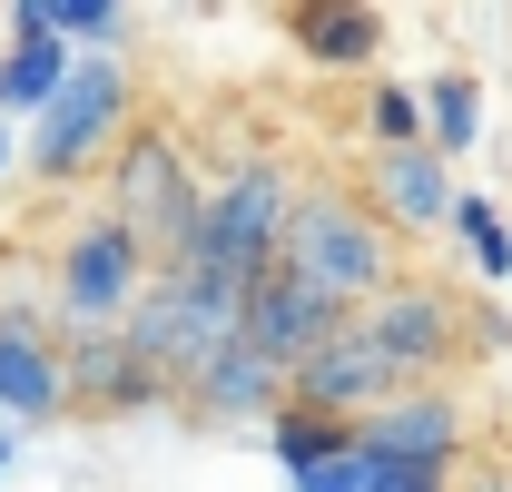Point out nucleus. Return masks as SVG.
<instances>
[{
    "label": "nucleus",
    "mask_w": 512,
    "mask_h": 492,
    "mask_svg": "<svg viewBox=\"0 0 512 492\" xmlns=\"http://www.w3.org/2000/svg\"><path fill=\"white\" fill-rule=\"evenodd\" d=\"M306 296H325L335 315H365L375 296L404 286V256H394V227L365 207V187H306L296 197V227H286V256H276Z\"/></svg>",
    "instance_id": "obj_1"
},
{
    "label": "nucleus",
    "mask_w": 512,
    "mask_h": 492,
    "mask_svg": "<svg viewBox=\"0 0 512 492\" xmlns=\"http://www.w3.org/2000/svg\"><path fill=\"white\" fill-rule=\"evenodd\" d=\"M128 345H138V365H158L178 394H188L217 355L247 345V276H217V266H158V286H148L138 315H128Z\"/></svg>",
    "instance_id": "obj_2"
},
{
    "label": "nucleus",
    "mask_w": 512,
    "mask_h": 492,
    "mask_svg": "<svg viewBox=\"0 0 512 492\" xmlns=\"http://www.w3.org/2000/svg\"><path fill=\"white\" fill-rule=\"evenodd\" d=\"M148 286H158L148 237L119 227L109 207H89V217H69L60 256H50V325L60 335H128V315H138Z\"/></svg>",
    "instance_id": "obj_3"
},
{
    "label": "nucleus",
    "mask_w": 512,
    "mask_h": 492,
    "mask_svg": "<svg viewBox=\"0 0 512 492\" xmlns=\"http://www.w3.org/2000/svg\"><path fill=\"white\" fill-rule=\"evenodd\" d=\"M109 217L148 237L158 266H188L197 256V227H207V178L188 168V138L168 119H138L128 148L109 158Z\"/></svg>",
    "instance_id": "obj_4"
},
{
    "label": "nucleus",
    "mask_w": 512,
    "mask_h": 492,
    "mask_svg": "<svg viewBox=\"0 0 512 492\" xmlns=\"http://www.w3.org/2000/svg\"><path fill=\"white\" fill-rule=\"evenodd\" d=\"M128 128H138V69H128V50H99V60L69 69V89L30 119V178H89V168H109L128 148Z\"/></svg>",
    "instance_id": "obj_5"
},
{
    "label": "nucleus",
    "mask_w": 512,
    "mask_h": 492,
    "mask_svg": "<svg viewBox=\"0 0 512 492\" xmlns=\"http://www.w3.org/2000/svg\"><path fill=\"white\" fill-rule=\"evenodd\" d=\"M296 168L286 158H247V168H227V178L207 187V227H197V256L188 266H217V276H276V256H286V227H296Z\"/></svg>",
    "instance_id": "obj_6"
},
{
    "label": "nucleus",
    "mask_w": 512,
    "mask_h": 492,
    "mask_svg": "<svg viewBox=\"0 0 512 492\" xmlns=\"http://www.w3.org/2000/svg\"><path fill=\"white\" fill-rule=\"evenodd\" d=\"M355 335L375 345L384 365L404 374V394H424V384H444L473 345H483V306H463L453 286H424V276H404L394 296H375V306L355 315Z\"/></svg>",
    "instance_id": "obj_7"
},
{
    "label": "nucleus",
    "mask_w": 512,
    "mask_h": 492,
    "mask_svg": "<svg viewBox=\"0 0 512 492\" xmlns=\"http://www.w3.org/2000/svg\"><path fill=\"white\" fill-rule=\"evenodd\" d=\"M0 414L10 424L69 414V335L20 296H0Z\"/></svg>",
    "instance_id": "obj_8"
},
{
    "label": "nucleus",
    "mask_w": 512,
    "mask_h": 492,
    "mask_svg": "<svg viewBox=\"0 0 512 492\" xmlns=\"http://www.w3.org/2000/svg\"><path fill=\"white\" fill-rule=\"evenodd\" d=\"M355 453L384 463V473H434V483H453V463H463V404H453L444 384L394 394L375 424H355Z\"/></svg>",
    "instance_id": "obj_9"
},
{
    "label": "nucleus",
    "mask_w": 512,
    "mask_h": 492,
    "mask_svg": "<svg viewBox=\"0 0 512 492\" xmlns=\"http://www.w3.org/2000/svg\"><path fill=\"white\" fill-rule=\"evenodd\" d=\"M394 394H404V374H394L375 345L355 335V315H345L316 355L296 365V404H306V414H335V424H375Z\"/></svg>",
    "instance_id": "obj_10"
},
{
    "label": "nucleus",
    "mask_w": 512,
    "mask_h": 492,
    "mask_svg": "<svg viewBox=\"0 0 512 492\" xmlns=\"http://www.w3.org/2000/svg\"><path fill=\"white\" fill-rule=\"evenodd\" d=\"M365 207H375L394 237H404V227H453V207H463L453 158L444 148H375V158H365Z\"/></svg>",
    "instance_id": "obj_11"
},
{
    "label": "nucleus",
    "mask_w": 512,
    "mask_h": 492,
    "mask_svg": "<svg viewBox=\"0 0 512 492\" xmlns=\"http://www.w3.org/2000/svg\"><path fill=\"white\" fill-rule=\"evenodd\" d=\"M335 325H345V315L325 306V296H306V286H296V276H286V266H276V276H256L247 286V345L256 355H266V365H306V355H316L325 335H335Z\"/></svg>",
    "instance_id": "obj_12"
},
{
    "label": "nucleus",
    "mask_w": 512,
    "mask_h": 492,
    "mask_svg": "<svg viewBox=\"0 0 512 492\" xmlns=\"http://www.w3.org/2000/svg\"><path fill=\"white\" fill-rule=\"evenodd\" d=\"M69 69H79V50L10 0V20H0V119H40V109L69 89Z\"/></svg>",
    "instance_id": "obj_13"
},
{
    "label": "nucleus",
    "mask_w": 512,
    "mask_h": 492,
    "mask_svg": "<svg viewBox=\"0 0 512 492\" xmlns=\"http://www.w3.org/2000/svg\"><path fill=\"white\" fill-rule=\"evenodd\" d=\"M178 384L158 365H138L128 335H69V404L89 414H138V404H168Z\"/></svg>",
    "instance_id": "obj_14"
},
{
    "label": "nucleus",
    "mask_w": 512,
    "mask_h": 492,
    "mask_svg": "<svg viewBox=\"0 0 512 492\" xmlns=\"http://www.w3.org/2000/svg\"><path fill=\"white\" fill-rule=\"evenodd\" d=\"M286 404H296V374H286V365H266L256 345L217 355V365L188 384V414H197V424H276Z\"/></svg>",
    "instance_id": "obj_15"
},
{
    "label": "nucleus",
    "mask_w": 512,
    "mask_h": 492,
    "mask_svg": "<svg viewBox=\"0 0 512 492\" xmlns=\"http://www.w3.org/2000/svg\"><path fill=\"white\" fill-rule=\"evenodd\" d=\"M286 30L316 69H375V50H384V10H355V0L345 10H296Z\"/></svg>",
    "instance_id": "obj_16"
},
{
    "label": "nucleus",
    "mask_w": 512,
    "mask_h": 492,
    "mask_svg": "<svg viewBox=\"0 0 512 492\" xmlns=\"http://www.w3.org/2000/svg\"><path fill=\"white\" fill-rule=\"evenodd\" d=\"M424 119H434V148L463 158L483 138V79L473 69H424Z\"/></svg>",
    "instance_id": "obj_17"
},
{
    "label": "nucleus",
    "mask_w": 512,
    "mask_h": 492,
    "mask_svg": "<svg viewBox=\"0 0 512 492\" xmlns=\"http://www.w3.org/2000/svg\"><path fill=\"white\" fill-rule=\"evenodd\" d=\"M266 453L286 463V483L296 473H316V463H335V453H355V424H335V414H306V404H286L276 424H266Z\"/></svg>",
    "instance_id": "obj_18"
},
{
    "label": "nucleus",
    "mask_w": 512,
    "mask_h": 492,
    "mask_svg": "<svg viewBox=\"0 0 512 492\" xmlns=\"http://www.w3.org/2000/svg\"><path fill=\"white\" fill-rule=\"evenodd\" d=\"M20 10H30L40 30H60L79 60H99V50H119V40H128V10H119V0H20Z\"/></svg>",
    "instance_id": "obj_19"
},
{
    "label": "nucleus",
    "mask_w": 512,
    "mask_h": 492,
    "mask_svg": "<svg viewBox=\"0 0 512 492\" xmlns=\"http://www.w3.org/2000/svg\"><path fill=\"white\" fill-rule=\"evenodd\" d=\"M365 138H375V148H434L424 89H404V79H375V89H365Z\"/></svg>",
    "instance_id": "obj_20"
},
{
    "label": "nucleus",
    "mask_w": 512,
    "mask_h": 492,
    "mask_svg": "<svg viewBox=\"0 0 512 492\" xmlns=\"http://www.w3.org/2000/svg\"><path fill=\"white\" fill-rule=\"evenodd\" d=\"M286 492H375V463H365V453H335V463H316V473H296Z\"/></svg>",
    "instance_id": "obj_21"
},
{
    "label": "nucleus",
    "mask_w": 512,
    "mask_h": 492,
    "mask_svg": "<svg viewBox=\"0 0 512 492\" xmlns=\"http://www.w3.org/2000/svg\"><path fill=\"white\" fill-rule=\"evenodd\" d=\"M453 237H463V256H473L483 237H503V207H493L483 187H463V207H453Z\"/></svg>",
    "instance_id": "obj_22"
},
{
    "label": "nucleus",
    "mask_w": 512,
    "mask_h": 492,
    "mask_svg": "<svg viewBox=\"0 0 512 492\" xmlns=\"http://www.w3.org/2000/svg\"><path fill=\"white\" fill-rule=\"evenodd\" d=\"M10 158H20V128L0 119V178H10Z\"/></svg>",
    "instance_id": "obj_23"
}]
</instances>
